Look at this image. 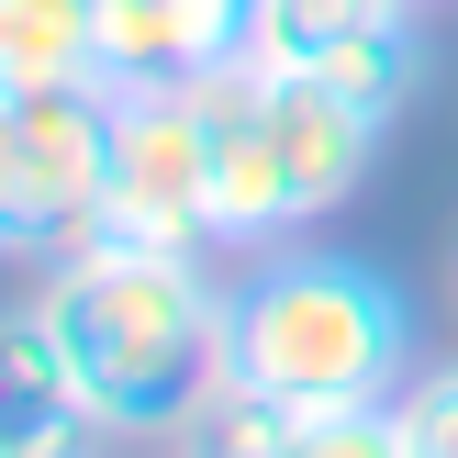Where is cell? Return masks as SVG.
Here are the masks:
<instances>
[{"mask_svg": "<svg viewBox=\"0 0 458 458\" xmlns=\"http://www.w3.org/2000/svg\"><path fill=\"white\" fill-rule=\"evenodd\" d=\"M280 437H291V414H280L268 392H246V380H213L201 414L179 425V447H191V458H280Z\"/></svg>", "mask_w": 458, "mask_h": 458, "instance_id": "30bf717a", "label": "cell"}, {"mask_svg": "<svg viewBox=\"0 0 458 458\" xmlns=\"http://www.w3.org/2000/svg\"><path fill=\"white\" fill-rule=\"evenodd\" d=\"M101 235L213 258V146H201L191 79H179V89H112V191H101Z\"/></svg>", "mask_w": 458, "mask_h": 458, "instance_id": "277c9868", "label": "cell"}, {"mask_svg": "<svg viewBox=\"0 0 458 458\" xmlns=\"http://www.w3.org/2000/svg\"><path fill=\"white\" fill-rule=\"evenodd\" d=\"M89 447H101V425H89L67 392H12V437H0V458H89Z\"/></svg>", "mask_w": 458, "mask_h": 458, "instance_id": "7c38bea8", "label": "cell"}, {"mask_svg": "<svg viewBox=\"0 0 458 458\" xmlns=\"http://www.w3.org/2000/svg\"><path fill=\"white\" fill-rule=\"evenodd\" d=\"M369 12H392V0H258V34H246V56L280 67V79H302V67H325L335 34H358Z\"/></svg>", "mask_w": 458, "mask_h": 458, "instance_id": "9c48e42d", "label": "cell"}, {"mask_svg": "<svg viewBox=\"0 0 458 458\" xmlns=\"http://www.w3.org/2000/svg\"><path fill=\"white\" fill-rule=\"evenodd\" d=\"M392 425H403V447H414V458H458V358L403 380V392H392Z\"/></svg>", "mask_w": 458, "mask_h": 458, "instance_id": "4fadbf2b", "label": "cell"}, {"mask_svg": "<svg viewBox=\"0 0 458 458\" xmlns=\"http://www.w3.org/2000/svg\"><path fill=\"white\" fill-rule=\"evenodd\" d=\"M34 313L101 437H179L224 380V280L191 246L89 235L56 268H34Z\"/></svg>", "mask_w": 458, "mask_h": 458, "instance_id": "6da1fadb", "label": "cell"}, {"mask_svg": "<svg viewBox=\"0 0 458 458\" xmlns=\"http://www.w3.org/2000/svg\"><path fill=\"white\" fill-rule=\"evenodd\" d=\"M112 191V89H0V246L56 268L101 235Z\"/></svg>", "mask_w": 458, "mask_h": 458, "instance_id": "3957f363", "label": "cell"}, {"mask_svg": "<svg viewBox=\"0 0 458 458\" xmlns=\"http://www.w3.org/2000/svg\"><path fill=\"white\" fill-rule=\"evenodd\" d=\"M280 458H414L392 425V403H358V414H291Z\"/></svg>", "mask_w": 458, "mask_h": 458, "instance_id": "8fae6325", "label": "cell"}, {"mask_svg": "<svg viewBox=\"0 0 458 458\" xmlns=\"http://www.w3.org/2000/svg\"><path fill=\"white\" fill-rule=\"evenodd\" d=\"M302 79H335L347 101L403 112V101L425 89V0H392V12H369L358 34H335V45H325V67H302Z\"/></svg>", "mask_w": 458, "mask_h": 458, "instance_id": "ba28073f", "label": "cell"}, {"mask_svg": "<svg viewBox=\"0 0 458 458\" xmlns=\"http://www.w3.org/2000/svg\"><path fill=\"white\" fill-rule=\"evenodd\" d=\"M414 369L425 347L403 280L347 246L291 235L224 280V380L268 392L280 414H358V403H392Z\"/></svg>", "mask_w": 458, "mask_h": 458, "instance_id": "7a4b0ae2", "label": "cell"}, {"mask_svg": "<svg viewBox=\"0 0 458 458\" xmlns=\"http://www.w3.org/2000/svg\"><path fill=\"white\" fill-rule=\"evenodd\" d=\"M201 101V146H213V258H258V246L302 235V191H291V146H280V79L258 56H224L191 79Z\"/></svg>", "mask_w": 458, "mask_h": 458, "instance_id": "5b68a950", "label": "cell"}, {"mask_svg": "<svg viewBox=\"0 0 458 458\" xmlns=\"http://www.w3.org/2000/svg\"><path fill=\"white\" fill-rule=\"evenodd\" d=\"M268 79H280V67H268ZM380 134H392V112L347 101L335 79H280V146H291V191H302V213L358 201V179L380 168Z\"/></svg>", "mask_w": 458, "mask_h": 458, "instance_id": "8992f818", "label": "cell"}, {"mask_svg": "<svg viewBox=\"0 0 458 458\" xmlns=\"http://www.w3.org/2000/svg\"><path fill=\"white\" fill-rule=\"evenodd\" d=\"M179 458H191V447H179Z\"/></svg>", "mask_w": 458, "mask_h": 458, "instance_id": "5bb4252c", "label": "cell"}, {"mask_svg": "<svg viewBox=\"0 0 458 458\" xmlns=\"http://www.w3.org/2000/svg\"><path fill=\"white\" fill-rule=\"evenodd\" d=\"M0 89H101V0H0Z\"/></svg>", "mask_w": 458, "mask_h": 458, "instance_id": "52a82bcc", "label": "cell"}]
</instances>
